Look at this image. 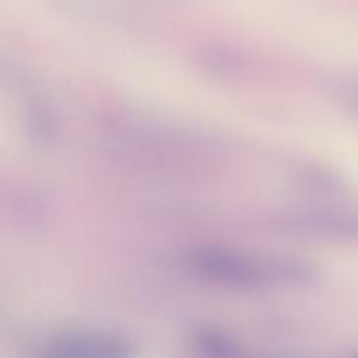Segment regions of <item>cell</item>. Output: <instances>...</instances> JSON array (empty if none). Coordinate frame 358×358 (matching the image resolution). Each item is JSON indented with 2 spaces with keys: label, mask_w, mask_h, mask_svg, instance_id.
I'll list each match as a JSON object with an SVG mask.
<instances>
[{
  "label": "cell",
  "mask_w": 358,
  "mask_h": 358,
  "mask_svg": "<svg viewBox=\"0 0 358 358\" xmlns=\"http://www.w3.org/2000/svg\"><path fill=\"white\" fill-rule=\"evenodd\" d=\"M182 260L194 275L238 289L260 288L274 278L306 281L312 277L310 270L298 263L260 266L245 256L215 246L189 248L185 250Z\"/></svg>",
  "instance_id": "cell-1"
},
{
  "label": "cell",
  "mask_w": 358,
  "mask_h": 358,
  "mask_svg": "<svg viewBox=\"0 0 358 358\" xmlns=\"http://www.w3.org/2000/svg\"><path fill=\"white\" fill-rule=\"evenodd\" d=\"M49 354L56 357H126L130 355V344L109 333L80 330L52 340Z\"/></svg>",
  "instance_id": "cell-2"
},
{
  "label": "cell",
  "mask_w": 358,
  "mask_h": 358,
  "mask_svg": "<svg viewBox=\"0 0 358 358\" xmlns=\"http://www.w3.org/2000/svg\"><path fill=\"white\" fill-rule=\"evenodd\" d=\"M196 340L201 350L213 355H231L235 352V344L228 337L214 330H200Z\"/></svg>",
  "instance_id": "cell-3"
}]
</instances>
